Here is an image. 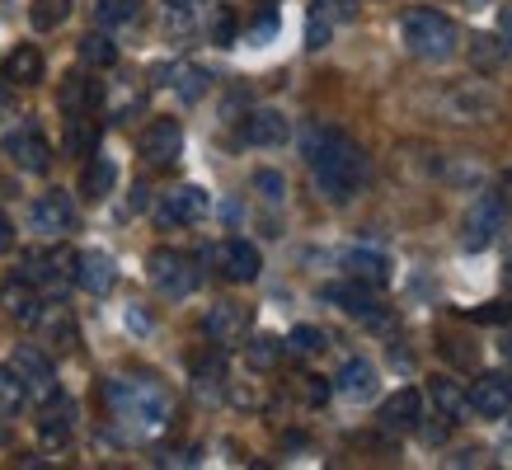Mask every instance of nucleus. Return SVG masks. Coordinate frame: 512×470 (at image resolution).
<instances>
[{
    "label": "nucleus",
    "instance_id": "obj_1",
    "mask_svg": "<svg viewBox=\"0 0 512 470\" xmlns=\"http://www.w3.org/2000/svg\"><path fill=\"white\" fill-rule=\"evenodd\" d=\"M301 151L311 160L315 184H320V193H325L329 203L353 198L357 179L367 174V160H362V151H357L353 141L343 137V132H334V127H311L306 141H301Z\"/></svg>",
    "mask_w": 512,
    "mask_h": 470
},
{
    "label": "nucleus",
    "instance_id": "obj_2",
    "mask_svg": "<svg viewBox=\"0 0 512 470\" xmlns=\"http://www.w3.org/2000/svg\"><path fill=\"white\" fill-rule=\"evenodd\" d=\"M109 405L123 414L137 433H156L170 423V395L151 381H109Z\"/></svg>",
    "mask_w": 512,
    "mask_h": 470
},
{
    "label": "nucleus",
    "instance_id": "obj_3",
    "mask_svg": "<svg viewBox=\"0 0 512 470\" xmlns=\"http://www.w3.org/2000/svg\"><path fill=\"white\" fill-rule=\"evenodd\" d=\"M461 43V33L442 10H409L404 15V47L423 62H447Z\"/></svg>",
    "mask_w": 512,
    "mask_h": 470
},
{
    "label": "nucleus",
    "instance_id": "obj_4",
    "mask_svg": "<svg viewBox=\"0 0 512 470\" xmlns=\"http://www.w3.org/2000/svg\"><path fill=\"white\" fill-rule=\"evenodd\" d=\"M151 282H156V292H165V297H188V292H198V264L188 259V254L179 250H156L151 254Z\"/></svg>",
    "mask_w": 512,
    "mask_h": 470
},
{
    "label": "nucleus",
    "instance_id": "obj_5",
    "mask_svg": "<svg viewBox=\"0 0 512 470\" xmlns=\"http://www.w3.org/2000/svg\"><path fill=\"white\" fill-rule=\"evenodd\" d=\"M503 226H508V207H503V198H498V193L475 198L470 212H466V250H484V245H494Z\"/></svg>",
    "mask_w": 512,
    "mask_h": 470
},
{
    "label": "nucleus",
    "instance_id": "obj_6",
    "mask_svg": "<svg viewBox=\"0 0 512 470\" xmlns=\"http://www.w3.org/2000/svg\"><path fill=\"white\" fill-rule=\"evenodd\" d=\"M5 156L15 160L19 170L43 174L47 165H52V146H47V137L38 127L24 123V127H15V132H5Z\"/></svg>",
    "mask_w": 512,
    "mask_h": 470
},
{
    "label": "nucleus",
    "instance_id": "obj_7",
    "mask_svg": "<svg viewBox=\"0 0 512 470\" xmlns=\"http://www.w3.org/2000/svg\"><path fill=\"white\" fill-rule=\"evenodd\" d=\"M10 367L19 372V381H24V391L29 395H38V400H52V395H57V372H52L47 353H38L33 344H19L15 358H10Z\"/></svg>",
    "mask_w": 512,
    "mask_h": 470
},
{
    "label": "nucleus",
    "instance_id": "obj_8",
    "mask_svg": "<svg viewBox=\"0 0 512 470\" xmlns=\"http://www.w3.org/2000/svg\"><path fill=\"white\" fill-rule=\"evenodd\" d=\"M207 207H212V198H207L198 184H184V188H174V193H165V198L156 203V221L160 226H188V221L207 217Z\"/></svg>",
    "mask_w": 512,
    "mask_h": 470
},
{
    "label": "nucleus",
    "instance_id": "obj_9",
    "mask_svg": "<svg viewBox=\"0 0 512 470\" xmlns=\"http://www.w3.org/2000/svg\"><path fill=\"white\" fill-rule=\"evenodd\" d=\"M466 409H475L480 419H503L512 409V376L484 372L480 381H475V391L466 395Z\"/></svg>",
    "mask_w": 512,
    "mask_h": 470
},
{
    "label": "nucleus",
    "instance_id": "obj_10",
    "mask_svg": "<svg viewBox=\"0 0 512 470\" xmlns=\"http://www.w3.org/2000/svg\"><path fill=\"white\" fill-rule=\"evenodd\" d=\"M33 231H38V235L76 231V203H71V193H62V188L43 193V198L33 203Z\"/></svg>",
    "mask_w": 512,
    "mask_h": 470
},
{
    "label": "nucleus",
    "instance_id": "obj_11",
    "mask_svg": "<svg viewBox=\"0 0 512 470\" xmlns=\"http://www.w3.org/2000/svg\"><path fill=\"white\" fill-rule=\"evenodd\" d=\"M212 264L221 268V278L231 282H254L259 278V250L249 245V240H221V245H212Z\"/></svg>",
    "mask_w": 512,
    "mask_h": 470
},
{
    "label": "nucleus",
    "instance_id": "obj_12",
    "mask_svg": "<svg viewBox=\"0 0 512 470\" xmlns=\"http://www.w3.org/2000/svg\"><path fill=\"white\" fill-rule=\"evenodd\" d=\"M141 156L151 160V165H174L179 151H184V127L174 123V118H156V123L141 132Z\"/></svg>",
    "mask_w": 512,
    "mask_h": 470
},
{
    "label": "nucleus",
    "instance_id": "obj_13",
    "mask_svg": "<svg viewBox=\"0 0 512 470\" xmlns=\"http://www.w3.org/2000/svg\"><path fill=\"white\" fill-rule=\"evenodd\" d=\"M249 329V306H235V301H221V306H212L207 311V339L212 344H240Z\"/></svg>",
    "mask_w": 512,
    "mask_h": 470
},
{
    "label": "nucleus",
    "instance_id": "obj_14",
    "mask_svg": "<svg viewBox=\"0 0 512 470\" xmlns=\"http://www.w3.org/2000/svg\"><path fill=\"white\" fill-rule=\"evenodd\" d=\"M0 306L10 311V320H19V325H38L43 320V297L33 292L29 278H10L5 287H0Z\"/></svg>",
    "mask_w": 512,
    "mask_h": 470
},
{
    "label": "nucleus",
    "instance_id": "obj_15",
    "mask_svg": "<svg viewBox=\"0 0 512 470\" xmlns=\"http://www.w3.org/2000/svg\"><path fill=\"white\" fill-rule=\"evenodd\" d=\"M325 301H334L339 311L357 315V320H376V297H372V287H367V282H357V278L329 282V287H325Z\"/></svg>",
    "mask_w": 512,
    "mask_h": 470
},
{
    "label": "nucleus",
    "instance_id": "obj_16",
    "mask_svg": "<svg viewBox=\"0 0 512 470\" xmlns=\"http://www.w3.org/2000/svg\"><path fill=\"white\" fill-rule=\"evenodd\" d=\"M113 278H118V268H113V259L104 250H85L76 254V282L85 287V292H94V297H104L113 287Z\"/></svg>",
    "mask_w": 512,
    "mask_h": 470
},
{
    "label": "nucleus",
    "instance_id": "obj_17",
    "mask_svg": "<svg viewBox=\"0 0 512 470\" xmlns=\"http://www.w3.org/2000/svg\"><path fill=\"white\" fill-rule=\"evenodd\" d=\"M334 391L348 395V400H367L376 391V367L367 358H348L339 367V376H334Z\"/></svg>",
    "mask_w": 512,
    "mask_h": 470
},
{
    "label": "nucleus",
    "instance_id": "obj_18",
    "mask_svg": "<svg viewBox=\"0 0 512 470\" xmlns=\"http://www.w3.org/2000/svg\"><path fill=\"white\" fill-rule=\"evenodd\" d=\"M419 419H423V395L419 391H395L386 400V409H381V423L386 428H395V433H404V428H419Z\"/></svg>",
    "mask_w": 512,
    "mask_h": 470
},
{
    "label": "nucleus",
    "instance_id": "obj_19",
    "mask_svg": "<svg viewBox=\"0 0 512 470\" xmlns=\"http://www.w3.org/2000/svg\"><path fill=\"white\" fill-rule=\"evenodd\" d=\"M245 141L249 146H282L287 141V118L278 109H259L245 118Z\"/></svg>",
    "mask_w": 512,
    "mask_h": 470
},
{
    "label": "nucleus",
    "instance_id": "obj_20",
    "mask_svg": "<svg viewBox=\"0 0 512 470\" xmlns=\"http://www.w3.org/2000/svg\"><path fill=\"white\" fill-rule=\"evenodd\" d=\"M99 99H104L99 80L80 76V71L62 80V109H66V113H94V109H99Z\"/></svg>",
    "mask_w": 512,
    "mask_h": 470
},
{
    "label": "nucleus",
    "instance_id": "obj_21",
    "mask_svg": "<svg viewBox=\"0 0 512 470\" xmlns=\"http://www.w3.org/2000/svg\"><path fill=\"white\" fill-rule=\"evenodd\" d=\"M343 268H348V278L367 282V287H381V282L390 278L386 254H376V250H348L343 254Z\"/></svg>",
    "mask_w": 512,
    "mask_h": 470
},
{
    "label": "nucleus",
    "instance_id": "obj_22",
    "mask_svg": "<svg viewBox=\"0 0 512 470\" xmlns=\"http://www.w3.org/2000/svg\"><path fill=\"white\" fill-rule=\"evenodd\" d=\"M5 80L10 85H38L43 80V52L29 43H19L10 57H5Z\"/></svg>",
    "mask_w": 512,
    "mask_h": 470
},
{
    "label": "nucleus",
    "instance_id": "obj_23",
    "mask_svg": "<svg viewBox=\"0 0 512 470\" xmlns=\"http://www.w3.org/2000/svg\"><path fill=\"white\" fill-rule=\"evenodd\" d=\"M113 184H118V165H113L109 156H94L90 165H85V174H80V193H85L90 203H99V198H109Z\"/></svg>",
    "mask_w": 512,
    "mask_h": 470
},
{
    "label": "nucleus",
    "instance_id": "obj_24",
    "mask_svg": "<svg viewBox=\"0 0 512 470\" xmlns=\"http://www.w3.org/2000/svg\"><path fill=\"white\" fill-rule=\"evenodd\" d=\"M451 104H456V123H470V118H494V94H484L475 80L451 94Z\"/></svg>",
    "mask_w": 512,
    "mask_h": 470
},
{
    "label": "nucleus",
    "instance_id": "obj_25",
    "mask_svg": "<svg viewBox=\"0 0 512 470\" xmlns=\"http://www.w3.org/2000/svg\"><path fill=\"white\" fill-rule=\"evenodd\" d=\"M94 141H99V127H94L90 113H71V118H66V151L94 156Z\"/></svg>",
    "mask_w": 512,
    "mask_h": 470
},
{
    "label": "nucleus",
    "instance_id": "obj_26",
    "mask_svg": "<svg viewBox=\"0 0 512 470\" xmlns=\"http://www.w3.org/2000/svg\"><path fill=\"white\" fill-rule=\"evenodd\" d=\"M94 19H99L104 29H127V24L141 19V0H99V5H94Z\"/></svg>",
    "mask_w": 512,
    "mask_h": 470
},
{
    "label": "nucleus",
    "instance_id": "obj_27",
    "mask_svg": "<svg viewBox=\"0 0 512 470\" xmlns=\"http://www.w3.org/2000/svg\"><path fill=\"white\" fill-rule=\"evenodd\" d=\"M80 62L94 66V71H104V66L118 62V43H113L109 33H85V38H80Z\"/></svg>",
    "mask_w": 512,
    "mask_h": 470
},
{
    "label": "nucleus",
    "instance_id": "obj_28",
    "mask_svg": "<svg viewBox=\"0 0 512 470\" xmlns=\"http://www.w3.org/2000/svg\"><path fill=\"white\" fill-rule=\"evenodd\" d=\"M282 353H287V344H282V339H273V334H259V339H249V348H245V358H249V367H254V372L278 367Z\"/></svg>",
    "mask_w": 512,
    "mask_h": 470
},
{
    "label": "nucleus",
    "instance_id": "obj_29",
    "mask_svg": "<svg viewBox=\"0 0 512 470\" xmlns=\"http://www.w3.org/2000/svg\"><path fill=\"white\" fill-rule=\"evenodd\" d=\"M433 405L442 409V419H447V423H456L461 414H466V391H461L456 381H447V376H442V381H433Z\"/></svg>",
    "mask_w": 512,
    "mask_h": 470
},
{
    "label": "nucleus",
    "instance_id": "obj_30",
    "mask_svg": "<svg viewBox=\"0 0 512 470\" xmlns=\"http://www.w3.org/2000/svg\"><path fill=\"white\" fill-rule=\"evenodd\" d=\"M38 442H43L47 452H62L66 442H71V419H62V414H47V419H38Z\"/></svg>",
    "mask_w": 512,
    "mask_h": 470
},
{
    "label": "nucleus",
    "instance_id": "obj_31",
    "mask_svg": "<svg viewBox=\"0 0 512 470\" xmlns=\"http://www.w3.org/2000/svg\"><path fill=\"white\" fill-rule=\"evenodd\" d=\"M71 15V0H33V10H29V19H33V29H57L62 19Z\"/></svg>",
    "mask_w": 512,
    "mask_h": 470
},
{
    "label": "nucleus",
    "instance_id": "obj_32",
    "mask_svg": "<svg viewBox=\"0 0 512 470\" xmlns=\"http://www.w3.org/2000/svg\"><path fill=\"white\" fill-rule=\"evenodd\" d=\"M207 71H202V66H179V71H174V90H179V99H188V104H193V99H202V94H207Z\"/></svg>",
    "mask_w": 512,
    "mask_h": 470
},
{
    "label": "nucleus",
    "instance_id": "obj_33",
    "mask_svg": "<svg viewBox=\"0 0 512 470\" xmlns=\"http://www.w3.org/2000/svg\"><path fill=\"white\" fill-rule=\"evenodd\" d=\"M503 52H508V43H494L489 33H475V38H470V57H475L480 71H494V66L503 62Z\"/></svg>",
    "mask_w": 512,
    "mask_h": 470
},
{
    "label": "nucleus",
    "instance_id": "obj_34",
    "mask_svg": "<svg viewBox=\"0 0 512 470\" xmlns=\"http://www.w3.org/2000/svg\"><path fill=\"white\" fill-rule=\"evenodd\" d=\"M320 348H325V329L296 325L292 334H287V353H296V358H306V353H320Z\"/></svg>",
    "mask_w": 512,
    "mask_h": 470
},
{
    "label": "nucleus",
    "instance_id": "obj_35",
    "mask_svg": "<svg viewBox=\"0 0 512 470\" xmlns=\"http://www.w3.org/2000/svg\"><path fill=\"white\" fill-rule=\"evenodd\" d=\"M29 400V391H24V381H19L15 367H0V405L5 409H19Z\"/></svg>",
    "mask_w": 512,
    "mask_h": 470
},
{
    "label": "nucleus",
    "instance_id": "obj_36",
    "mask_svg": "<svg viewBox=\"0 0 512 470\" xmlns=\"http://www.w3.org/2000/svg\"><path fill=\"white\" fill-rule=\"evenodd\" d=\"M254 193H259L264 203H282V198H287V179H282L278 170H259L254 174Z\"/></svg>",
    "mask_w": 512,
    "mask_h": 470
},
{
    "label": "nucleus",
    "instance_id": "obj_37",
    "mask_svg": "<svg viewBox=\"0 0 512 470\" xmlns=\"http://www.w3.org/2000/svg\"><path fill=\"white\" fill-rule=\"evenodd\" d=\"M315 10H320L325 19H353L357 0H315Z\"/></svg>",
    "mask_w": 512,
    "mask_h": 470
},
{
    "label": "nucleus",
    "instance_id": "obj_38",
    "mask_svg": "<svg viewBox=\"0 0 512 470\" xmlns=\"http://www.w3.org/2000/svg\"><path fill=\"white\" fill-rule=\"evenodd\" d=\"M212 43H221V47L235 43V15L231 10H221V15L212 19Z\"/></svg>",
    "mask_w": 512,
    "mask_h": 470
},
{
    "label": "nucleus",
    "instance_id": "obj_39",
    "mask_svg": "<svg viewBox=\"0 0 512 470\" xmlns=\"http://www.w3.org/2000/svg\"><path fill=\"white\" fill-rule=\"evenodd\" d=\"M76 325H71V320H66V315H57V320H52V344L57 348H76Z\"/></svg>",
    "mask_w": 512,
    "mask_h": 470
},
{
    "label": "nucleus",
    "instance_id": "obj_40",
    "mask_svg": "<svg viewBox=\"0 0 512 470\" xmlns=\"http://www.w3.org/2000/svg\"><path fill=\"white\" fill-rule=\"evenodd\" d=\"M475 320H484V325H503V320H508V325H512V306L489 301V306H480V311H475Z\"/></svg>",
    "mask_w": 512,
    "mask_h": 470
},
{
    "label": "nucleus",
    "instance_id": "obj_41",
    "mask_svg": "<svg viewBox=\"0 0 512 470\" xmlns=\"http://www.w3.org/2000/svg\"><path fill=\"white\" fill-rule=\"evenodd\" d=\"M301 395H306L311 405H325V400H329V386H325V376H301Z\"/></svg>",
    "mask_w": 512,
    "mask_h": 470
},
{
    "label": "nucleus",
    "instance_id": "obj_42",
    "mask_svg": "<svg viewBox=\"0 0 512 470\" xmlns=\"http://www.w3.org/2000/svg\"><path fill=\"white\" fill-rule=\"evenodd\" d=\"M329 43V19L315 10L311 15V29H306V47H325Z\"/></svg>",
    "mask_w": 512,
    "mask_h": 470
},
{
    "label": "nucleus",
    "instance_id": "obj_43",
    "mask_svg": "<svg viewBox=\"0 0 512 470\" xmlns=\"http://www.w3.org/2000/svg\"><path fill=\"white\" fill-rule=\"evenodd\" d=\"M273 33H278V15H273V10H264V19L254 24V33H249V38H254V43H268Z\"/></svg>",
    "mask_w": 512,
    "mask_h": 470
},
{
    "label": "nucleus",
    "instance_id": "obj_44",
    "mask_svg": "<svg viewBox=\"0 0 512 470\" xmlns=\"http://www.w3.org/2000/svg\"><path fill=\"white\" fill-rule=\"evenodd\" d=\"M15 113V94H10V80L0 76V118H10Z\"/></svg>",
    "mask_w": 512,
    "mask_h": 470
},
{
    "label": "nucleus",
    "instance_id": "obj_45",
    "mask_svg": "<svg viewBox=\"0 0 512 470\" xmlns=\"http://www.w3.org/2000/svg\"><path fill=\"white\" fill-rule=\"evenodd\" d=\"M498 29H503V43L512 47V5H503V15H498Z\"/></svg>",
    "mask_w": 512,
    "mask_h": 470
},
{
    "label": "nucleus",
    "instance_id": "obj_46",
    "mask_svg": "<svg viewBox=\"0 0 512 470\" xmlns=\"http://www.w3.org/2000/svg\"><path fill=\"white\" fill-rule=\"evenodd\" d=\"M198 5H202V0H170V10H174V15H193Z\"/></svg>",
    "mask_w": 512,
    "mask_h": 470
},
{
    "label": "nucleus",
    "instance_id": "obj_47",
    "mask_svg": "<svg viewBox=\"0 0 512 470\" xmlns=\"http://www.w3.org/2000/svg\"><path fill=\"white\" fill-rule=\"evenodd\" d=\"M5 245H10V221L0 217V250H5Z\"/></svg>",
    "mask_w": 512,
    "mask_h": 470
},
{
    "label": "nucleus",
    "instance_id": "obj_48",
    "mask_svg": "<svg viewBox=\"0 0 512 470\" xmlns=\"http://www.w3.org/2000/svg\"><path fill=\"white\" fill-rule=\"evenodd\" d=\"M503 353H508V358H512V334H503Z\"/></svg>",
    "mask_w": 512,
    "mask_h": 470
},
{
    "label": "nucleus",
    "instance_id": "obj_49",
    "mask_svg": "<svg viewBox=\"0 0 512 470\" xmlns=\"http://www.w3.org/2000/svg\"><path fill=\"white\" fill-rule=\"evenodd\" d=\"M508 282H512V259H508Z\"/></svg>",
    "mask_w": 512,
    "mask_h": 470
}]
</instances>
